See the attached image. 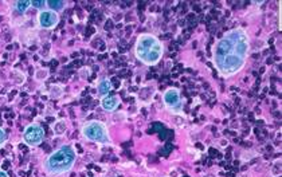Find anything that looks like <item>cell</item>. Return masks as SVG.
<instances>
[{
  "instance_id": "obj_14",
  "label": "cell",
  "mask_w": 282,
  "mask_h": 177,
  "mask_svg": "<svg viewBox=\"0 0 282 177\" xmlns=\"http://www.w3.org/2000/svg\"><path fill=\"white\" fill-rule=\"evenodd\" d=\"M49 96L53 100H58V98L63 96V87L59 86V85H51L50 90H49Z\"/></svg>"
},
{
  "instance_id": "obj_4",
  "label": "cell",
  "mask_w": 282,
  "mask_h": 177,
  "mask_svg": "<svg viewBox=\"0 0 282 177\" xmlns=\"http://www.w3.org/2000/svg\"><path fill=\"white\" fill-rule=\"evenodd\" d=\"M81 134L84 138L89 140L91 142H97L101 145H111V136H109V130L104 122L101 121H89L85 122L82 127H81Z\"/></svg>"
},
{
  "instance_id": "obj_3",
  "label": "cell",
  "mask_w": 282,
  "mask_h": 177,
  "mask_svg": "<svg viewBox=\"0 0 282 177\" xmlns=\"http://www.w3.org/2000/svg\"><path fill=\"white\" fill-rule=\"evenodd\" d=\"M135 54L141 63L146 66H155L163 56V45L155 35L142 34L136 42Z\"/></svg>"
},
{
  "instance_id": "obj_2",
  "label": "cell",
  "mask_w": 282,
  "mask_h": 177,
  "mask_svg": "<svg viewBox=\"0 0 282 177\" xmlns=\"http://www.w3.org/2000/svg\"><path fill=\"white\" fill-rule=\"evenodd\" d=\"M76 161V149L71 145H62L46 158L43 162V169L49 176H59L70 172Z\"/></svg>"
},
{
  "instance_id": "obj_6",
  "label": "cell",
  "mask_w": 282,
  "mask_h": 177,
  "mask_svg": "<svg viewBox=\"0 0 282 177\" xmlns=\"http://www.w3.org/2000/svg\"><path fill=\"white\" fill-rule=\"evenodd\" d=\"M58 23H59V15L56 12L50 11L49 8L39 11V14H38V25H39L40 28H43V30H54L56 25H58Z\"/></svg>"
},
{
  "instance_id": "obj_12",
  "label": "cell",
  "mask_w": 282,
  "mask_h": 177,
  "mask_svg": "<svg viewBox=\"0 0 282 177\" xmlns=\"http://www.w3.org/2000/svg\"><path fill=\"white\" fill-rule=\"evenodd\" d=\"M31 7V1L28 0H19V1H15L14 3V8H15L16 12L19 14H25L26 11L28 10Z\"/></svg>"
},
{
  "instance_id": "obj_9",
  "label": "cell",
  "mask_w": 282,
  "mask_h": 177,
  "mask_svg": "<svg viewBox=\"0 0 282 177\" xmlns=\"http://www.w3.org/2000/svg\"><path fill=\"white\" fill-rule=\"evenodd\" d=\"M111 90H112L111 79L104 78V79H101V81L98 82V85H97V91H98V96H100L101 98H104V97L109 96Z\"/></svg>"
},
{
  "instance_id": "obj_1",
  "label": "cell",
  "mask_w": 282,
  "mask_h": 177,
  "mask_svg": "<svg viewBox=\"0 0 282 177\" xmlns=\"http://www.w3.org/2000/svg\"><path fill=\"white\" fill-rule=\"evenodd\" d=\"M249 55V35L242 28L227 32L214 49V62L222 76L237 74Z\"/></svg>"
},
{
  "instance_id": "obj_16",
  "label": "cell",
  "mask_w": 282,
  "mask_h": 177,
  "mask_svg": "<svg viewBox=\"0 0 282 177\" xmlns=\"http://www.w3.org/2000/svg\"><path fill=\"white\" fill-rule=\"evenodd\" d=\"M31 5H32L34 8H36V10L42 11L45 8L46 1L45 0H32V1H31Z\"/></svg>"
},
{
  "instance_id": "obj_17",
  "label": "cell",
  "mask_w": 282,
  "mask_h": 177,
  "mask_svg": "<svg viewBox=\"0 0 282 177\" xmlns=\"http://www.w3.org/2000/svg\"><path fill=\"white\" fill-rule=\"evenodd\" d=\"M49 76V71L47 70H38L35 74L36 81H45L46 78Z\"/></svg>"
},
{
  "instance_id": "obj_8",
  "label": "cell",
  "mask_w": 282,
  "mask_h": 177,
  "mask_svg": "<svg viewBox=\"0 0 282 177\" xmlns=\"http://www.w3.org/2000/svg\"><path fill=\"white\" fill-rule=\"evenodd\" d=\"M120 105V98L117 96H106L101 98V106L106 111L116 110Z\"/></svg>"
},
{
  "instance_id": "obj_7",
  "label": "cell",
  "mask_w": 282,
  "mask_h": 177,
  "mask_svg": "<svg viewBox=\"0 0 282 177\" xmlns=\"http://www.w3.org/2000/svg\"><path fill=\"white\" fill-rule=\"evenodd\" d=\"M163 101H164V105H166L168 110L177 111V113H180L181 111L180 91L175 89V87H171V89H168V90L164 93Z\"/></svg>"
},
{
  "instance_id": "obj_10",
  "label": "cell",
  "mask_w": 282,
  "mask_h": 177,
  "mask_svg": "<svg viewBox=\"0 0 282 177\" xmlns=\"http://www.w3.org/2000/svg\"><path fill=\"white\" fill-rule=\"evenodd\" d=\"M46 5L49 7V10L54 11V12H60V11L65 10L66 7V1L63 0H47L46 1Z\"/></svg>"
},
{
  "instance_id": "obj_13",
  "label": "cell",
  "mask_w": 282,
  "mask_h": 177,
  "mask_svg": "<svg viewBox=\"0 0 282 177\" xmlns=\"http://www.w3.org/2000/svg\"><path fill=\"white\" fill-rule=\"evenodd\" d=\"M10 79L14 82L15 85H22V83H25L26 76L23 74V73H20L19 70H14V71H11Z\"/></svg>"
},
{
  "instance_id": "obj_11",
  "label": "cell",
  "mask_w": 282,
  "mask_h": 177,
  "mask_svg": "<svg viewBox=\"0 0 282 177\" xmlns=\"http://www.w3.org/2000/svg\"><path fill=\"white\" fill-rule=\"evenodd\" d=\"M51 129H53V132H54L56 136H62L67 130V124H66L65 120H58L56 124H53Z\"/></svg>"
},
{
  "instance_id": "obj_18",
  "label": "cell",
  "mask_w": 282,
  "mask_h": 177,
  "mask_svg": "<svg viewBox=\"0 0 282 177\" xmlns=\"http://www.w3.org/2000/svg\"><path fill=\"white\" fill-rule=\"evenodd\" d=\"M5 142H7V134H5V132L0 127V148L4 145Z\"/></svg>"
},
{
  "instance_id": "obj_5",
  "label": "cell",
  "mask_w": 282,
  "mask_h": 177,
  "mask_svg": "<svg viewBox=\"0 0 282 177\" xmlns=\"http://www.w3.org/2000/svg\"><path fill=\"white\" fill-rule=\"evenodd\" d=\"M45 129L38 124H30L23 132V141L28 147H38L43 142Z\"/></svg>"
},
{
  "instance_id": "obj_15",
  "label": "cell",
  "mask_w": 282,
  "mask_h": 177,
  "mask_svg": "<svg viewBox=\"0 0 282 177\" xmlns=\"http://www.w3.org/2000/svg\"><path fill=\"white\" fill-rule=\"evenodd\" d=\"M270 173H272V176L274 177H278L280 175H281V158L280 160H276L274 161V164H273V168L272 171H270Z\"/></svg>"
},
{
  "instance_id": "obj_19",
  "label": "cell",
  "mask_w": 282,
  "mask_h": 177,
  "mask_svg": "<svg viewBox=\"0 0 282 177\" xmlns=\"http://www.w3.org/2000/svg\"><path fill=\"white\" fill-rule=\"evenodd\" d=\"M0 177H8V175H7V172H5V171L0 169Z\"/></svg>"
}]
</instances>
